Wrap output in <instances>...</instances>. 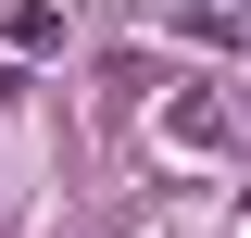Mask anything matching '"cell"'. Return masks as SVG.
<instances>
[{
  "instance_id": "obj_1",
  "label": "cell",
  "mask_w": 251,
  "mask_h": 238,
  "mask_svg": "<svg viewBox=\"0 0 251 238\" xmlns=\"http://www.w3.org/2000/svg\"><path fill=\"white\" fill-rule=\"evenodd\" d=\"M0 50H13V63L63 50V13H50V0H13V25H0Z\"/></svg>"
},
{
  "instance_id": "obj_2",
  "label": "cell",
  "mask_w": 251,
  "mask_h": 238,
  "mask_svg": "<svg viewBox=\"0 0 251 238\" xmlns=\"http://www.w3.org/2000/svg\"><path fill=\"white\" fill-rule=\"evenodd\" d=\"M239 226H251V201H239Z\"/></svg>"
}]
</instances>
